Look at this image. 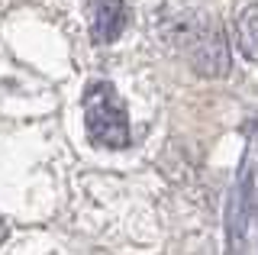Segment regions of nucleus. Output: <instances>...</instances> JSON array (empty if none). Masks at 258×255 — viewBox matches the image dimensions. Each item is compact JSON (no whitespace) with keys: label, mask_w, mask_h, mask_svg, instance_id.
Listing matches in <instances>:
<instances>
[{"label":"nucleus","mask_w":258,"mask_h":255,"mask_svg":"<svg viewBox=\"0 0 258 255\" xmlns=\"http://www.w3.org/2000/svg\"><path fill=\"white\" fill-rule=\"evenodd\" d=\"M126 26L123 0H94L91 4V36L94 42H113Z\"/></svg>","instance_id":"nucleus-3"},{"label":"nucleus","mask_w":258,"mask_h":255,"mask_svg":"<svg viewBox=\"0 0 258 255\" xmlns=\"http://www.w3.org/2000/svg\"><path fill=\"white\" fill-rule=\"evenodd\" d=\"M84 123L87 136L103 149H126L129 146V119L126 107L116 97L113 84L94 81L84 91Z\"/></svg>","instance_id":"nucleus-1"},{"label":"nucleus","mask_w":258,"mask_h":255,"mask_svg":"<svg viewBox=\"0 0 258 255\" xmlns=\"http://www.w3.org/2000/svg\"><path fill=\"white\" fill-rule=\"evenodd\" d=\"M184 45H187L190 65L207 78H223L229 71V52L226 39L210 20L204 23H187L184 26Z\"/></svg>","instance_id":"nucleus-2"},{"label":"nucleus","mask_w":258,"mask_h":255,"mask_svg":"<svg viewBox=\"0 0 258 255\" xmlns=\"http://www.w3.org/2000/svg\"><path fill=\"white\" fill-rule=\"evenodd\" d=\"M7 239V223H4V217H0V242Z\"/></svg>","instance_id":"nucleus-5"},{"label":"nucleus","mask_w":258,"mask_h":255,"mask_svg":"<svg viewBox=\"0 0 258 255\" xmlns=\"http://www.w3.org/2000/svg\"><path fill=\"white\" fill-rule=\"evenodd\" d=\"M258 10L255 7H248L245 13H242V20L236 23V36H239V49H242V55H245L248 61H255V29H258Z\"/></svg>","instance_id":"nucleus-4"}]
</instances>
